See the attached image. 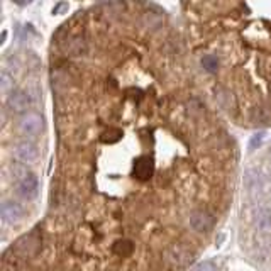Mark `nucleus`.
Wrapping results in <instances>:
<instances>
[{"label":"nucleus","instance_id":"nucleus-1","mask_svg":"<svg viewBox=\"0 0 271 271\" xmlns=\"http://www.w3.org/2000/svg\"><path fill=\"white\" fill-rule=\"evenodd\" d=\"M244 188L253 200H258L268 193V178L263 175L261 170L249 168L244 173Z\"/></svg>","mask_w":271,"mask_h":271},{"label":"nucleus","instance_id":"nucleus-2","mask_svg":"<svg viewBox=\"0 0 271 271\" xmlns=\"http://www.w3.org/2000/svg\"><path fill=\"white\" fill-rule=\"evenodd\" d=\"M45 129V117L38 112H26L19 119V131L24 136H38Z\"/></svg>","mask_w":271,"mask_h":271},{"label":"nucleus","instance_id":"nucleus-3","mask_svg":"<svg viewBox=\"0 0 271 271\" xmlns=\"http://www.w3.org/2000/svg\"><path fill=\"white\" fill-rule=\"evenodd\" d=\"M39 190V181L38 177L29 171H24L21 177H17V193L24 198H34Z\"/></svg>","mask_w":271,"mask_h":271},{"label":"nucleus","instance_id":"nucleus-4","mask_svg":"<svg viewBox=\"0 0 271 271\" xmlns=\"http://www.w3.org/2000/svg\"><path fill=\"white\" fill-rule=\"evenodd\" d=\"M29 105H31V97L24 90H14L7 97V107H9L10 112L22 114L29 109Z\"/></svg>","mask_w":271,"mask_h":271},{"label":"nucleus","instance_id":"nucleus-5","mask_svg":"<svg viewBox=\"0 0 271 271\" xmlns=\"http://www.w3.org/2000/svg\"><path fill=\"white\" fill-rule=\"evenodd\" d=\"M3 222L7 224H17L24 219V209L21 203L14 202V200H5L2 203V209H0Z\"/></svg>","mask_w":271,"mask_h":271},{"label":"nucleus","instance_id":"nucleus-6","mask_svg":"<svg viewBox=\"0 0 271 271\" xmlns=\"http://www.w3.org/2000/svg\"><path fill=\"white\" fill-rule=\"evenodd\" d=\"M12 153H14V156L22 163H33L39 156L38 147L29 141H22V142H19V144H15Z\"/></svg>","mask_w":271,"mask_h":271},{"label":"nucleus","instance_id":"nucleus-7","mask_svg":"<svg viewBox=\"0 0 271 271\" xmlns=\"http://www.w3.org/2000/svg\"><path fill=\"white\" fill-rule=\"evenodd\" d=\"M153 173H154V163H153V158H149V156H141V158L136 159L134 170H133L134 178H137V180H141V181H146V180H149V178L153 177Z\"/></svg>","mask_w":271,"mask_h":271},{"label":"nucleus","instance_id":"nucleus-8","mask_svg":"<svg viewBox=\"0 0 271 271\" xmlns=\"http://www.w3.org/2000/svg\"><path fill=\"white\" fill-rule=\"evenodd\" d=\"M193 258V253L190 249H186L185 246L181 244H175L171 246L166 253V260H168L171 265H177V266H183L186 263H190Z\"/></svg>","mask_w":271,"mask_h":271},{"label":"nucleus","instance_id":"nucleus-9","mask_svg":"<svg viewBox=\"0 0 271 271\" xmlns=\"http://www.w3.org/2000/svg\"><path fill=\"white\" fill-rule=\"evenodd\" d=\"M254 226L261 232H271V207L270 205H261L256 207L254 210Z\"/></svg>","mask_w":271,"mask_h":271},{"label":"nucleus","instance_id":"nucleus-10","mask_svg":"<svg viewBox=\"0 0 271 271\" xmlns=\"http://www.w3.org/2000/svg\"><path fill=\"white\" fill-rule=\"evenodd\" d=\"M214 224V219L212 215L205 210H193L190 214V226L193 227L197 232H207V230L212 227Z\"/></svg>","mask_w":271,"mask_h":271},{"label":"nucleus","instance_id":"nucleus-11","mask_svg":"<svg viewBox=\"0 0 271 271\" xmlns=\"http://www.w3.org/2000/svg\"><path fill=\"white\" fill-rule=\"evenodd\" d=\"M61 47L66 54H71V56H80V54L87 51L85 41H83L82 38H77V36H73V38H66V41L63 43Z\"/></svg>","mask_w":271,"mask_h":271},{"label":"nucleus","instance_id":"nucleus-12","mask_svg":"<svg viewBox=\"0 0 271 271\" xmlns=\"http://www.w3.org/2000/svg\"><path fill=\"white\" fill-rule=\"evenodd\" d=\"M39 237L36 236V234H29V236H24L21 241L17 242V246H15V249L21 251L24 256H31V254H34L36 251L39 248Z\"/></svg>","mask_w":271,"mask_h":271},{"label":"nucleus","instance_id":"nucleus-13","mask_svg":"<svg viewBox=\"0 0 271 271\" xmlns=\"http://www.w3.org/2000/svg\"><path fill=\"white\" fill-rule=\"evenodd\" d=\"M134 251V244L131 241H127V239H122V241H117L114 244V253L119 254V256H129L131 253Z\"/></svg>","mask_w":271,"mask_h":271},{"label":"nucleus","instance_id":"nucleus-14","mask_svg":"<svg viewBox=\"0 0 271 271\" xmlns=\"http://www.w3.org/2000/svg\"><path fill=\"white\" fill-rule=\"evenodd\" d=\"M0 90L5 95H10L14 91V78L7 71H2V75H0Z\"/></svg>","mask_w":271,"mask_h":271},{"label":"nucleus","instance_id":"nucleus-15","mask_svg":"<svg viewBox=\"0 0 271 271\" xmlns=\"http://www.w3.org/2000/svg\"><path fill=\"white\" fill-rule=\"evenodd\" d=\"M202 66L205 68L209 73H214V71H217V68H219L217 56H214V54H205V56L202 58Z\"/></svg>","mask_w":271,"mask_h":271},{"label":"nucleus","instance_id":"nucleus-16","mask_svg":"<svg viewBox=\"0 0 271 271\" xmlns=\"http://www.w3.org/2000/svg\"><path fill=\"white\" fill-rule=\"evenodd\" d=\"M122 136V131L121 129H109L107 133H103L102 136V141L103 142H117Z\"/></svg>","mask_w":271,"mask_h":271},{"label":"nucleus","instance_id":"nucleus-17","mask_svg":"<svg viewBox=\"0 0 271 271\" xmlns=\"http://www.w3.org/2000/svg\"><path fill=\"white\" fill-rule=\"evenodd\" d=\"M266 137V133L265 131H260V133H256L251 137V141H249V147L251 149H256L258 146H261V142H263V139Z\"/></svg>","mask_w":271,"mask_h":271},{"label":"nucleus","instance_id":"nucleus-18","mask_svg":"<svg viewBox=\"0 0 271 271\" xmlns=\"http://www.w3.org/2000/svg\"><path fill=\"white\" fill-rule=\"evenodd\" d=\"M193 271H217V270H215V265L212 261H202L200 265H197V268Z\"/></svg>","mask_w":271,"mask_h":271},{"label":"nucleus","instance_id":"nucleus-19","mask_svg":"<svg viewBox=\"0 0 271 271\" xmlns=\"http://www.w3.org/2000/svg\"><path fill=\"white\" fill-rule=\"evenodd\" d=\"M68 9V3L66 2H59L54 5V9H53V14H61V10H65Z\"/></svg>","mask_w":271,"mask_h":271},{"label":"nucleus","instance_id":"nucleus-20","mask_svg":"<svg viewBox=\"0 0 271 271\" xmlns=\"http://www.w3.org/2000/svg\"><path fill=\"white\" fill-rule=\"evenodd\" d=\"M270 159H271V149H270Z\"/></svg>","mask_w":271,"mask_h":271}]
</instances>
